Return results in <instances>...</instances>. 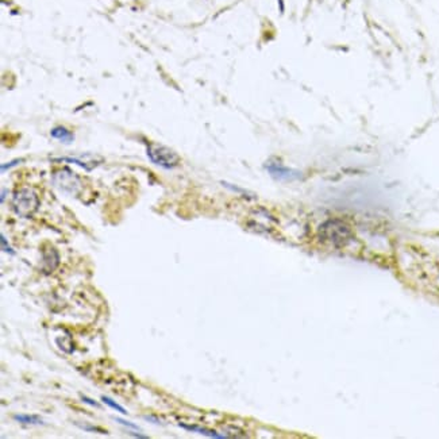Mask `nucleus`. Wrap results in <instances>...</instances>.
<instances>
[{
  "label": "nucleus",
  "instance_id": "ddd939ff",
  "mask_svg": "<svg viewBox=\"0 0 439 439\" xmlns=\"http://www.w3.org/2000/svg\"><path fill=\"white\" fill-rule=\"evenodd\" d=\"M222 184L224 187H227V188H230V189H233V190H235V192H239V193H242V195L246 196V197H254V195L249 193L248 190L241 189V188H238V187H234V186H231V184H228V183H222Z\"/></svg>",
  "mask_w": 439,
  "mask_h": 439
},
{
  "label": "nucleus",
  "instance_id": "6ab92c4d",
  "mask_svg": "<svg viewBox=\"0 0 439 439\" xmlns=\"http://www.w3.org/2000/svg\"><path fill=\"white\" fill-rule=\"evenodd\" d=\"M130 435H132V437H135V438H148V437H146V435L137 434V433H130Z\"/></svg>",
  "mask_w": 439,
  "mask_h": 439
},
{
  "label": "nucleus",
  "instance_id": "6e6552de",
  "mask_svg": "<svg viewBox=\"0 0 439 439\" xmlns=\"http://www.w3.org/2000/svg\"><path fill=\"white\" fill-rule=\"evenodd\" d=\"M181 429L187 430V431H190V433H196V434H200V435H206V437H210V438H227L228 435H224V434H218L217 431H214V430H208L206 427H200V426H195V424H184V423H179Z\"/></svg>",
  "mask_w": 439,
  "mask_h": 439
},
{
  "label": "nucleus",
  "instance_id": "7ed1b4c3",
  "mask_svg": "<svg viewBox=\"0 0 439 439\" xmlns=\"http://www.w3.org/2000/svg\"><path fill=\"white\" fill-rule=\"evenodd\" d=\"M146 156L154 165L164 169H173L180 164V156L161 143H149L146 146Z\"/></svg>",
  "mask_w": 439,
  "mask_h": 439
},
{
  "label": "nucleus",
  "instance_id": "0eeeda50",
  "mask_svg": "<svg viewBox=\"0 0 439 439\" xmlns=\"http://www.w3.org/2000/svg\"><path fill=\"white\" fill-rule=\"evenodd\" d=\"M60 264V254L54 248H48L42 251V269L46 273L53 272Z\"/></svg>",
  "mask_w": 439,
  "mask_h": 439
},
{
  "label": "nucleus",
  "instance_id": "423d86ee",
  "mask_svg": "<svg viewBox=\"0 0 439 439\" xmlns=\"http://www.w3.org/2000/svg\"><path fill=\"white\" fill-rule=\"evenodd\" d=\"M56 161H63V162L76 164L81 166L83 169L90 172V170L95 169L96 166H99L103 162V158L97 157V156H94V154L85 153L81 154V156H74V157H61V158H57Z\"/></svg>",
  "mask_w": 439,
  "mask_h": 439
},
{
  "label": "nucleus",
  "instance_id": "39448f33",
  "mask_svg": "<svg viewBox=\"0 0 439 439\" xmlns=\"http://www.w3.org/2000/svg\"><path fill=\"white\" fill-rule=\"evenodd\" d=\"M265 169L268 170V173L273 179L279 181H295L303 179V173L300 170L286 168L280 161H276V159H269L265 164Z\"/></svg>",
  "mask_w": 439,
  "mask_h": 439
},
{
  "label": "nucleus",
  "instance_id": "20e7f679",
  "mask_svg": "<svg viewBox=\"0 0 439 439\" xmlns=\"http://www.w3.org/2000/svg\"><path fill=\"white\" fill-rule=\"evenodd\" d=\"M53 184L63 193L68 195H76L81 189V181L79 176L74 175L73 172L68 168H63L57 172H54L52 176Z\"/></svg>",
  "mask_w": 439,
  "mask_h": 439
},
{
  "label": "nucleus",
  "instance_id": "dca6fc26",
  "mask_svg": "<svg viewBox=\"0 0 439 439\" xmlns=\"http://www.w3.org/2000/svg\"><path fill=\"white\" fill-rule=\"evenodd\" d=\"M81 400H83V402H84V403H87V404H90V406H92V407H95V408L100 407V404H99V403H96L95 400H92V399L84 396V395L81 396Z\"/></svg>",
  "mask_w": 439,
  "mask_h": 439
},
{
  "label": "nucleus",
  "instance_id": "4468645a",
  "mask_svg": "<svg viewBox=\"0 0 439 439\" xmlns=\"http://www.w3.org/2000/svg\"><path fill=\"white\" fill-rule=\"evenodd\" d=\"M115 420H117L118 423L123 424V426H126V427H130V429H132V430H137V431H139V430H141L139 427H138L137 424L131 423V422H128V420H125V419L115 418Z\"/></svg>",
  "mask_w": 439,
  "mask_h": 439
},
{
  "label": "nucleus",
  "instance_id": "1a4fd4ad",
  "mask_svg": "<svg viewBox=\"0 0 439 439\" xmlns=\"http://www.w3.org/2000/svg\"><path fill=\"white\" fill-rule=\"evenodd\" d=\"M50 135L54 138V139H57L60 142L63 143H72L74 139V135L73 132L69 131L66 127L63 126H57L52 128V131H50Z\"/></svg>",
  "mask_w": 439,
  "mask_h": 439
},
{
  "label": "nucleus",
  "instance_id": "f8f14e48",
  "mask_svg": "<svg viewBox=\"0 0 439 439\" xmlns=\"http://www.w3.org/2000/svg\"><path fill=\"white\" fill-rule=\"evenodd\" d=\"M0 241H1V250H3L4 253L12 254V255L15 254V251L12 250V248H11L10 245H8V242L5 241V237H4V235H3V234L0 235Z\"/></svg>",
  "mask_w": 439,
  "mask_h": 439
},
{
  "label": "nucleus",
  "instance_id": "f03ea898",
  "mask_svg": "<svg viewBox=\"0 0 439 439\" xmlns=\"http://www.w3.org/2000/svg\"><path fill=\"white\" fill-rule=\"evenodd\" d=\"M39 208V197L31 188H21L12 196V210L18 217L31 218Z\"/></svg>",
  "mask_w": 439,
  "mask_h": 439
},
{
  "label": "nucleus",
  "instance_id": "a211bd4d",
  "mask_svg": "<svg viewBox=\"0 0 439 439\" xmlns=\"http://www.w3.org/2000/svg\"><path fill=\"white\" fill-rule=\"evenodd\" d=\"M5 193H7V189H5V188H3V189H1V197H0V201H1V203H4Z\"/></svg>",
  "mask_w": 439,
  "mask_h": 439
},
{
  "label": "nucleus",
  "instance_id": "f257e3e1",
  "mask_svg": "<svg viewBox=\"0 0 439 439\" xmlns=\"http://www.w3.org/2000/svg\"><path fill=\"white\" fill-rule=\"evenodd\" d=\"M350 227L339 219H330L319 227V238L333 246H345L351 239Z\"/></svg>",
  "mask_w": 439,
  "mask_h": 439
},
{
  "label": "nucleus",
  "instance_id": "9b49d317",
  "mask_svg": "<svg viewBox=\"0 0 439 439\" xmlns=\"http://www.w3.org/2000/svg\"><path fill=\"white\" fill-rule=\"evenodd\" d=\"M101 402L104 403V404H107L108 407H111L112 409H115V411H118V412H119V413H122V415H127L126 409H125V408H123L122 406H119L118 403L114 402L112 399H110V397L101 396Z\"/></svg>",
  "mask_w": 439,
  "mask_h": 439
},
{
  "label": "nucleus",
  "instance_id": "2eb2a0df",
  "mask_svg": "<svg viewBox=\"0 0 439 439\" xmlns=\"http://www.w3.org/2000/svg\"><path fill=\"white\" fill-rule=\"evenodd\" d=\"M80 427L85 431H96V433H99V434H108L106 430H101L99 427H92V426H85V424H79Z\"/></svg>",
  "mask_w": 439,
  "mask_h": 439
},
{
  "label": "nucleus",
  "instance_id": "9d476101",
  "mask_svg": "<svg viewBox=\"0 0 439 439\" xmlns=\"http://www.w3.org/2000/svg\"><path fill=\"white\" fill-rule=\"evenodd\" d=\"M16 422L23 424H43L42 418H39L38 415H27V413H19L14 416Z\"/></svg>",
  "mask_w": 439,
  "mask_h": 439
},
{
  "label": "nucleus",
  "instance_id": "f3484780",
  "mask_svg": "<svg viewBox=\"0 0 439 439\" xmlns=\"http://www.w3.org/2000/svg\"><path fill=\"white\" fill-rule=\"evenodd\" d=\"M21 161L22 159H14V161H11V162H8V164H3L1 165V172H4L5 169H10V168H12V166H15V165L19 164Z\"/></svg>",
  "mask_w": 439,
  "mask_h": 439
}]
</instances>
